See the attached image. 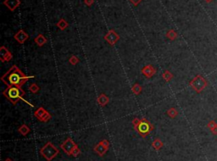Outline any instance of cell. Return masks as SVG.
I'll use <instances>...</instances> for the list:
<instances>
[{
	"mask_svg": "<svg viewBox=\"0 0 217 161\" xmlns=\"http://www.w3.org/2000/svg\"><path fill=\"white\" fill-rule=\"evenodd\" d=\"M18 131H19V132H20L21 134L25 136V135H26L27 133H29V132H30V128H29V127H28L27 125H26V124H23L21 127H20V128L18 129Z\"/></svg>",
	"mask_w": 217,
	"mask_h": 161,
	"instance_id": "obj_22",
	"label": "cell"
},
{
	"mask_svg": "<svg viewBox=\"0 0 217 161\" xmlns=\"http://www.w3.org/2000/svg\"><path fill=\"white\" fill-rule=\"evenodd\" d=\"M152 146H153V148H155V149L159 150V149H160V148L163 147V143H162L161 141H160L159 139H155L153 142Z\"/></svg>",
	"mask_w": 217,
	"mask_h": 161,
	"instance_id": "obj_24",
	"label": "cell"
},
{
	"mask_svg": "<svg viewBox=\"0 0 217 161\" xmlns=\"http://www.w3.org/2000/svg\"><path fill=\"white\" fill-rule=\"evenodd\" d=\"M56 26L61 30H64L69 26V23L64 19H60L59 21L57 22Z\"/></svg>",
	"mask_w": 217,
	"mask_h": 161,
	"instance_id": "obj_16",
	"label": "cell"
},
{
	"mask_svg": "<svg viewBox=\"0 0 217 161\" xmlns=\"http://www.w3.org/2000/svg\"><path fill=\"white\" fill-rule=\"evenodd\" d=\"M166 114L168 115V116L170 118H176L178 116V111L175 108V107H171L170 109H168L166 111Z\"/></svg>",
	"mask_w": 217,
	"mask_h": 161,
	"instance_id": "obj_19",
	"label": "cell"
},
{
	"mask_svg": "<svg viewBox=\"0 0 217 161\" xmlns=\"http://www.w3.org/2000/svg\"><path fill=\"white\" fill-rule=\"evenodd\" d=\"M162 78L166 80V82H170L174 78V75L169 70H166L165 72L162 73Z\"/></svg>",
	"mask_w": 217,
	"mask_h": 161,
	"instance_id": "obj_20",
	"label": "cell"
},
{
	"mask_svg": "<svg viewBox=\"0 0 217 161\" xmlns=\"http://www.w3.org/2000/svg\"><path fill=\"white\" fill-rule=\"evenodd\" d=\"M166 38L169 39L170 41H174V40H176V39L177 38V36H178L177 33H176L174 30H168V31L166 32Z\"/></svg>",
	"mask_w": 217,
	"mask_h": 161,
	"instance_id": "obj_21",
	"label": "cell"
},
{
	"mask_svg": "<svg viewBox=\"0 0 217 161\" xmlns=\"http://www.w3.org/2000/svg\"><path fill=\"white\" fill-rule=\"evenodd\" d=\"M5 161H12V160H11L10 159H6V160H5Z\"/></svg>",
	"mask_w": 217,
	"mask_h": 161,
	"instance_id": "obj_29",
	"label": "cell"
},
{
	"mask_svg": "<svg viewBox=\"0 0 217 161\" xmlns=\"http://www.w3.org/2000/svg\"><path fill=\"white\" fill-rule=\"evenodd\" d=\"M3 95L5 96L7 100H9L13 105H16L17 102L20 100H22L23 101H25L27 104H29L30 106H32L31 104H30L28 101H26V100H24L23 97L25 95V91L21 88H18V87H8L3 91Z\"/></svg>",
	"mask_w": 217,
	"mask_h": 161,
	"instance_id": "obj_2",
	"label": "cell"
},
{
	"mask_svg": "<svg viewBox=\"0 0 217 161\" xmlns=\"http://www.w3.org/2000/svg\"><path fill=\"white\" fill-rule=\"evenodd\" d=\"M104 38L110 46H115L120 40V36L115 30H110Z\"/></svg>",
	"mask_w": 217,
	"mask_h": 161,
	"instance_id": "obj_7",
	"label": "cell"
},
{
	"mask_svg": "<svg viewBox=\"0 0 217 161\" xmlns=\"http://www.w3.org/2000/svg\"><path fill=\"white\" fill-rule=\"evenodd\" d=\"M109 145L110 144H109V142L107 140H103L94 148V151H96L100 156H102L107 151V149L109 148Z\"/></svg>",
	"mask_w": 217,
	"mask_h": 161,
	"instance_id": "obj_12",
	"label": "cell"
},
{
	"mask_svg": "<svg viewBox=\"0 0 217 161\" xmlns=\"http://www.w3.org/2000/svg\"><path fill=\"white\" fill-rule=\"evenodd\" d=\"M134 6H137L143 0H129Z\"/></svg>",
	"mask_w": 217,
	"mask_h": 161,
	"instance_id": "obj_27",
	"label": "cell"
},
{
	"mask_svg": "<svg viewBox=\"0 0 217 161\" xmlns=\"http://www.w3.org/2000/svg\"><path fill=\"white\" fill-rule=\"evenodd\" d=\"M134 129L138 132L143 138H145L149 132L153 130V126L146 118H134L132 120Z\"/></svg>",
	"mask_w": 217,
	"mask_h": 161,
	"instance_id": "obj_3",
	"label": "cell"
},
{
	"mask_svg": "<svg viewBox=\"0 0 217 161\" xmlns=\"http://www.w3.org/2000/svg\"><path fill=\"white\" fill-rule=\"evenodd\" d=\"M94 0H84V4H85L87 6H88V7L92 6V5H94Z\"/></svg>",
	"mask_w": 217,
	"mask_h": 161,
	"instance_id": "obj_26",
	"label": "cell"
},
{
	"mask_svg": "<svg viewBox=\"0 0 217 161\" xmlns=\"http://www.w3.org/2000/svg\"><path fill=\"white\" fill-rule=\"evenodd\" d=\"M14 38L15 39V41H17L18 43L24 44L29 39V35L27 34L24 30H18L15 35L14 36Z\"/></svg>",
	"mask_w": 217,
	"mask_h": 161,
	"instance_id": "obj_11",
	"label": "cell"
},
{
	"mask_svg": "<svg viewBox=\"0 0 217 161\" xmlns=\"http://www.w3.org/2000/svg\"><path fill=\"white\" fill-rule=\"evenodd\" d=\"M13 55L10 51L5 47L2 46L0 48V60L2 63H5V62H9L12 59Z\"/></svg>",
	"mask_w": 217,
	"mask_h": 161,
	"instance_id": "obj_10",
	"label": "cell"
},
{
	"mask_svg": "<svg viewBox=\"0 0 217 161\" xmlns=\"http://www.w3.org/2000/svg\"><path fill=\"white\" fill-rule=\"evenodd\" d=\"M3 4L10 10L14 11L17 9L18 7L21 5V1L20 0H5L3 2Z\"/></svg>",
	"mask_w": 217,
	"mask_h": 161,
	"instance_id": "obj_13",
	"label": "cell"
},
{
	"mask_svg": "<svg viewBox=\"0 0 217 161\" xmlns=\"http://www.w3.org/2000/svg\"><path fill=\"white\" fill-rule=\"evenodd\" d=\"M156 72H157V69L154 68L153 65H151V64L146 65L141 70V73H143V75L146 77L147 79L152 78L156 73Z\"/></svg>",
	"mask_w": 217,
	"mask_h": 161,
	"instance_id": "obj_9",
	"label": "cell"
},
{
	"mask_svg": "<svg viewBox=\"0 0 217 161\" xmlns=\"http://www.w3.org/2000/svg\"><path fill=\"white\" fill-rule=\"evenodd\" d=\"M97 102H98V104L101 106V107H104V106H105L106 105L109 104L110 98L108 97L105 94H99L98 98H97Z\"/></svg>",
	"mask_w": 217,
	"mask_h": 161,
	"instance_id": "obj_14",
	"label": "cell"
},
{
	"mask_svg": "<svg viewBox=\"0 0 217 161\" xmlns=\"http://www.w3.org/2000/svg\"><path fill=\"white\" fill-rule=\"evenodd\" d=\"M207 127L214 135H217V123L214 121H209L207 124Z\"/></svg>",
	"mask_w": 217,
	"mask_h": 161,
	"instance_id": "obj_17",
	"label": "cell"
},
{
	"mask_svg": "<svg viewBox=\"0 0 217 161\" xmlns=\"http://www.w3.org/2000/svg\"><path fill=\"white\" fill-rule=\"evenodd\" d=\"M40 153L47 160H52L59 153V150L50 142H48L41 148Z\"/></svg>",
	"mask_w": 217,
	"mask_h": 161,
	"instance_id": "obj_5",
	"label": "cell"
},
{
	"mask_svg": "<svg viewBox=\"0 0 217 161\" xmlns=\"http://www.w3.org/2000/svg\"><path fill=\"white\" fill-rule=\"evenodd\" d=\"M189 85L195 92L199 94L207 87L208 83H207V80L202 75L198 74L189 82Z\"/></svg>",
	"mask_w": 217,
	"mask_h": 161,
	"instance_id": "obj_4",
	"label": "cell"
},
{
	"mask_svg": "<svg viewBox=\"0 0 217 161\" xmlns=\"http://www.w3.org/2000/svg\"><path fill=\"white\" fill-rule=\"evenodd\" d=\"M34 116L35 117L38 118V120H39L40 122H48L52 118L51 114L48 110H45L43 106L39 107L35 110Z\"/></svg>",
	"mask_w": 217,
	"mask_h": 161,
	"instance_id": "obj_6",
	"label": "cell"
},
{
	"mask_svg": "<svg viewBox=\"0 0 217 161\" xmlns=\"http://www.w3.org/2000/svg\"><path fill=\"white\" fill-rule=\"evenodd\" d=\"M132 91L133 94H135V95H138V94H140L142 93V91H143V88H142V86H141L139 84H134V85H132Z\"/></svg>",
	"mask_w": 217,
	"mask_h": 161,
	"instance_id": "obj_18",
	"label": "cell"
},
{
	"mask_svg": "<svg viewBox=\"0 0 217 161\" xmlns=\"http://www.w3.org/2000/svg\"><path fill=\"white\" fill-rule=\"evenodd\" d=\"M35 76H27L22 72L16 65H13L9 68L8 72H6L2 76L1 80L8 87H18L21 88L23 85H25L30 79H33Z\"/></svg>",
	"mask_w": 217,
	"mask_h": 161,
	"instance_id": "obj_1",
	"label": "cell"
},
{
	"mask_svg": "<svg viewBox=\"0 0 217 161\" xmlns=\"http://www.w3.org/2000/svg\"><path fill=\"white\" fill-rule=\"evenodd\" d=\"M60 147H61V148H62L66 153L72 154L73 150L76 148L77 145L73 142V140L71 139V138H68V139L65 140L64 143L60 145Z\"/></svg>",
	"mask_w": 217,
	"mask_h": 161,
	"instance_id": "obj_8",
	"label": "cell"
},
{
	"mask_svg": "<svg viewBox=\"0 0 217 161\" xmlns=\"http://www.w3.org/2000/svg\"><path fill=\"white\" fill-rule=\"evenodd\" d=\"M29 90L32 94H38L39 92V90H40V88H39V86L36 83H32L29 86Z\"/></svg>",
	"mask_w": 217,
	"mask_h": 161,
	"instance_id": "obj_23",
	"label": "cell"
},
{
	"mask_svg": "<svg viewBox=\"0 0 217 161\" xmlns=\"http://www.w3.org/2000/svg\"><path fill=\"white\" fill-rule=\"evenodd\" d=\"M204 1H205L206 3H211L213 0H204Z\"/></svg>",
	"mask_w": 217,
	"mask_h": 161,
	"instance_id": "obj_28",
	"label": "cell"
},
{
	"mask_svg": "<svg viewBox=\"0 0 217 161\" xmlns=\"http://www.w3.org/2000/svg\"><path fill=\"white\" fill-rule=\"evenodd\" d=\"M79 62H80V60H79V58L77 57V56H71V57H70V59H69V63L71 64V65H74V66L77 65Z\"/></svg>",
	"mask_w": 217,
	"mask_h": 161,
	"instance_id": "obj_25",
	"label": "cell"
},
{
	"mask_svg": "<svg viewBox=\"0 0 217 161\" xmlns=\"http://www.w3.org/2000/svg\"><path fill=\"white\" fill-rule=\"evenodd\" d=\"M34 42L38 47H43V46L47 43L48 41L43 34H38V36L35 38Z\"/></svg>",
	"mask_w": 217,
	"mask_h": 161,
	"instance_id": "obj_15",
	"label": "cell"
}]
</instances>
